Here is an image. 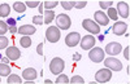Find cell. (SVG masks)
<instances>
[{"instance_id": "cell-20", "label": "cell", "mask_w": 130, "mask_h": 84, "mask_svg": "<svg viewBox=\"0 0 130 84\" xmlns=\"http://www.w3.org/2000/svg\"><path fill=\"white\" fill-rule=\"evenodd\" d=\"M8 84H22V81H21V78L17 75V74H10L7 79Z\"/></svg>"}, {"instance_id": "cell-5", "label": "cell", "mask_w": 130, "mask_h": 84, "mask_svg": "<svg viewBox=\"0 0 130 84\" xmlns=\"http://www.w3.org/2000/svg\"><path fill=\"white\" fill-rule=\"evenodd\" d=\"M72 25V21L70 17L65 13H61L56 17V27L59 30H68Z\"/></svg>"}, {"instance_id": "cell-22", "label": "cell", "mask_w": 130, "mask_h": 84, "mask_svg": "<svg viewBox=\"0 0 130 84\" xmlns=\"http://www.w3.org/2000/svg\"><path fill=\"white\" fill-rule=\"evenodd\" d=\"M20 44H21V47H22V48L31 47V44H32L31 38L30 36H22V38H21V40H20Z\"/></svg>"}, {"instance_id": "cell-25", "label": "cell", "mask_w": 130, "mask_h": 84, "mask_svg": "<svg viewBox=\"0 0 130 84\" xmlns=\"http://www.w3.org/2000/svg\"><path fill=\"white\" fill-rule=\"evenodd\" d=\"M57 5H59V2H44L43 3V8H46V10H52Z\"/></svg>"}, {"instance_id": "cell-29", "label": "cell", "mask_w": 130, "mask_h": 84, "mask_svg": "<svg viewBox=\"0 0 130 84\" xmlns=\"http://www.w3.org/2000/svg\"><path fill=\"white\" fill-rule=\"evenodd\" d=\"M5 33H8V26L5 21H0V36H4Z\"/></svg>"}, {"instance_id": "cell-21", "label": "cell", "mask_w": 130, "mask_h": 84, "mask_svg": "<svg viewBox=\"0 0 130 84\" xmlns=\"http://www.w3.org/2000/svg\"><path fill=\"white\" fill-rule=\"evenodd\" d=\"M10 67L7 64H0V76H9Z\"/></svg>"}, {"instance_id": "cell-24", "label": "cell", "mask_w": 130, "mask_h": 84, "mask_svg": "<svg viewBox=\"0 0 130 84\" xmlns=\"http://www.w3.org/2000/svg\"><path fill=\"white\" fill-rule=\"evenodd\" d=\"M55 84H69V78L65 74L57 75V79L55 80Z\"/></svg>"}, {"instance_id": "cell-11", "label": "cell", "mask_w": 130, "mask_h": 84, "mask_svg": "<svg viewBox=\"0 0 130 84\" xmlns=\"http://www.w3.org/2000/svg\"><path fill=\"white\" fill-rule=\"evenodd\" d=\"M126 30H127V25L125 22H122V21H117V22H115V25L112 27L113 34L115 35H118V36L124 35L126 33Z\"/></svg>"}, {"instance_id": "cell-6", "label": "cell", "mask_w": 130, "mask_h": 84, "mask_svg": "<svg viewBox=\"0 0 130 84\" xmlns=\"http://www.w3.org/2000/svg\"><path fill=\"white\" fill-rule=\"evenodd\" d=\"M60 36H61V33L56 26H50L46 31V39L50 43H57L60 40Z\"/></svg>"}, {"instance_id": "cell-40", "label": "cell", "mask_w": 130, "mask_h": 84, "mask_svg": "<svg viewBox=\"0 0 130 84\" xmlns=\"http://www.w3.org/2000/svg\"><path fill=\"white\" fill-rule=\"evenodd\" d=\"M39 12H40V14H42V12H43V4L40 3V5H39Z\"/></svg>"}, {"instance_id": "cell-7", "label": "cell", "mask_w": 130, "mask_h": 84, "mask_svg": "<svg viewBox=\"0 0 130 84\" xmlns=\"http://www.w3.org/2000/svg\"><path fill=\"white\" fill-rule=\"evenodd\" d=\"M112 79V71L108 69H100L95 74V80L100 84H105Z\"/></svg>"}, {"instance_id": "cell-33", "label": "cell", "mask_w": 130, "mask_h": 84, "mask_svg": "<svg viewBox=\"0 0 130 84\" xmlns=\"http://www.w3.org/2000/svg\"><path fill=\"white\" fill-rule=\"evenodd\" d=\"M60 4H61V7H62L65 10H70V9L73 8L72 4H70V2H61Z\"/></svg>"}, {"instance_id": "cell-35", "label": "cell", "mask_w": 130, "mask_h": 84, "mask_svg": "<svg viewBox=\"0 0 130 84\" xmlns=\"http://www.w3.org/2000/svg\"><path fill=\"white\" fill-rule=\"evenodd\" d=\"M37 53L40 54V56L43 54V43H39V44H38V47H37Z\"/></svg>"}, {"instance_id": "cell-37", "label": "cell", "mask_w": 130, "mask_h": 84, "mask_svg": "<svg viewBox=\"0 0 130 84\" xmlns=\"http://www.w3.org/2000/svg\"><path fill=\"white\" fill-rule=\"evenodd\" d=\"M81 60V54L79 53H74L73 54V61H79Z\"/></svg>"}, {"instance_id": "cell-17", "label": "cell", "mask_w": 130, "mask_h": 84, "mask_svg": "<svg viewBox=\"0 0 130 84\" xmlns=\"http://www.w3.org/2000/svg\"><path fill=\"white\" fill-rule=\"evenodd\" d=\"M55 19V12L53 10H44V16H43V22L50 25L52 21Z\"/></svg>"}, {"instance_id": "cell-39", "label": "cell", "mask_w": 130, "mask_h": 84, "mask_svg": "<svg viewBox=\"0 0 130 84\" xmlns=\"http://www.w3.org/2000/svg\"><path fill=\"white\" fill-rule=\"evenodd\" d=\"M2 62H3V64H8V62H9V60H8L7 57H4V58H2Z\"/></svg>"}, {"instance_id": "cell-43", "label": "cell", "mask_w": 130, "mask_h": 84, "mask_svg": "<svg viewBox=\"0 0 130 84\" xmlns=\"http://www.w3.org/2000/svg\"><path fill=\"white\" fill-rule=\"evenodd\" d=\"M89 84H96V83H94V81H92V83H89Z\"/></svg>"}, {"instance_id": "cell-23", "label": "cell", "mask_w": 130, "mask_h": 84, "mask_svg": "<svg viewBox=\"0 0 130 84\" xmlns=\"http://www.w3.org/2000/svg\"><path fill=\"white\" fill-rule=\"evenodd\" d=\"M107 17L109 18V19H112V21H117V17H118V14H117V10H116L113 7L108 8V13H107Z\"/></svg>"}, {"instance_id": "cell-26", "label": "cell", "mask_w": 130, "mask_h": 84, "mask_svg": "<svg viewBox=\"0 0 130 84\" xmlns=\"http://www.w3.org/2000/svg\"><path fill=\"white\" fill-rule=\"evenodd\" d=\"M69 81H70V84H83V83H85V81H83V78L79 76V75H74Z\"/></svg>"}, {"instance_id": "cell-3", "label": "cell", "mask_w": 130, "mask_h": 84, "mask_svg": "<svg viewBox=\"0 0 130 84\" xmlns=\"http://www.w3.org/2000/svg\"><path fill=\"white\" fill-rule=\"evenodd\" d=\"M104 50L102 49V48H99V47H94L92 49H90V52H89V58L92 61V62H95V64H100V62H103L104 61Z\"/></svg>"}, {"instance_id": "cell-14", "label": "cell", "mask_w": 130, "mask_h": 84, "mask_svg": "<svg viewBox=\"0 0 130 84\" xmlns=\"http://www.w3.org/2000/svg\"><path fill=\"white\" fill-rule=\"evenodd\" d=\"M117 14L121 16L122 18H127L129 17V4L125 2H118L117 3Z\"/></svg>"}, {"instance_id": "cell-42", "label": "cell", "mask_w": 130, "mask_h": 84, "mask_svg": "<svg viewBox=\"0 0 130 84\" xmlns=\"http://www.w3.org/2000/svg\"><path fill=\"white\" fill-rule=\"evenodd\" d=\"M46 83H47V84H52V81H51V80H48V79H46Z\"/></svg>"}, {"instance_id": "cell-15", "label": "cell", "mask_w": 130, "mask_h": 84, "mask_svg": "<svg viewBox=\"0 0 130 84\" xmlns=\"http://www.w3.org/2000/svg\"><path fill=\"white\" fill-rule=\"evenodd\" d=\"M22 78L27 81H34L37 78H38V74H37V70L32 69V67H27L22 71Z\"/></svg>"}, {"instance_id": "cell-28", "label": "cell", "mask_w": 130, "mask_h": 84, "mask_svg": "<svg viewBox=\"0 0 130 84\" xmlns=\"http://www.w3.org/2000/svg\"><path fill=\"white\" fill-rule=\"evenodd\" d=\"M70 4H72V7L77 8V9H82L87 5V2H70Z\"/></svg>"}, {"instance_id": "cell-38", "label": "cell", "mask_w": 130, "mask_h": 84, "mask_svg": "<svg viewBox=\"0 0 130 84\" xmlns=\"http://www.w3.org/2000/svg\"><path fill=\"white\" fill-rule=\"evenodd\" d=\"M17 30H18V29H17L16 26H14V27H9V31H10V34H16V33H17Z\"/></svg>"}, {"instance_id": "cell-12", "label": "cell", "mask_w": 130, "mask_h": 84, "mask_svg": "<svg viewBox=\"0 0 130 84\" xmlns=\"http://www.w3.org/2000/svg\"><path fill=\"white\" fill-rule=\"evenodd\" d=\"M94 17H95V22L98 25L108 26V23H109V18L107 17V14L103 12V10H98V12H95Z\"/></svg>"}, {"instance_id": "cell-30", "label": "cell", "mask_w": 130, "mask_h": 84, "mask_svg": "<svg viewBox=\"0 0 130 84\" xmlns=\"http://www.w3.org/2000/svg\"><path fill=\"white\" fill-rule=\"evenodd\" d=\"M99 5L102 9H108L113 5V2H111V0H108V2H99Z\"/></svg>"}, {"instance_id": "cell-13", "label": "cell", "mask_w": 130, "mask_h": 84, "mask_svg": "<svg viewBox=\"0 0 130 84\" xmlns=\"http://www.w3.org/2000/svg\"><path fill=\"white\" fill-rule=\"evenodd\" d=\"M5 54H7V58L10 60V61H17L20 57H21V52L17 47H8L7 50H5Z\"/></svg>"}, {"instance_id": "cell-31", "label": "cell", "mask_w": 130, "mask_h": 84, "mask_svg": "<svg viewBox=\"0 0 130 84\" xmlns=\"http://www.w3.org/2000/svg\"><path fill=\"white\" fill-rule=\"evenodd\" d=\"M32 22H34L35 25L44 23V22H43V17H42V16H34V17H32Z\"/></svg>"}, {"instance_id": "cell-1", "label": "cell", "mask_w": 130, "mask_h": 84, "mask_svg": "<svg viewBox=\"0 0 130 84\" xmlns=\"http://www.w3.org/2000/svg\"><path fill=\"white\" fill-rule=\"evenodd\" d=\"M64 69H65V62L60 57L52 58V61L50 62V71L53 75H60Z\"/></svg>"}, {"instance_id": "cell-34", "label": "cell", "mask_w": 130, "mask_h": 84, "mask_svg": "<svg viewBox=\"0 0 130 84\" xmlns=\"http://www.w3.org/2000/svg\"><path fill=\"white\" fill-rule=\"evenodd\" d=\"M5 23H7V26H9V27H14L16 19H14V18H8V19L5 21Z\"/></svg>"}, {"instance_id": "cell-8", "label": "cell", "mask_w": 130, "mask_h": 84, "mask_svg": "<svg viewBox=\"0 0 130 84\" xmlns=\"http://www.w3.org/2000/svg\"><path fill=\"white\" fill-rule=\"evenodd\" d=\"M79 44H81V48L83 50H90L94 48V45L96 44V39L94 38V35H85L81 41H79Z\"/></svg>"}, {"instance_id": "cell-18", "label": "cell", "mask_w": 130, "mask_h": 84, "mask_svg": "<svg viewBox=\"0 0 130 84\" xmlns=\"http://www.w3.org/2000/svg\"><path fill=\"white\" fill-rule=\"evenodd\" d=\"M13 9L16 10L17 13H24L26 10V5L22 2H14L13 3Z\"/></svg>"}, {"instance_id": "cell-2", "label": "cell", "mask_w": 130, "mask_h": 84, "mask_svg": "<svg viewBox=\"0 0 130 84\" xmlns=\"http://www.w3.org/2000/svg\"><path fill=\"white\" fill-rule=\"evenodd\" d=\"M82 27L86 31H89L90 35H98V34H100V26L98 25L96 22H94L92 19H89V18L83 19L82 21Z\"/></svg>"}, {"instance_id": "cell-44", "label": "cell", "mask_w": 130, "mask_h": 84, "mask_svg": "<svg viewBox=\"0 0 130 84\" xmlns=\"http://www.w3.org/2000/svg\"><path fill=\"white\" fill-rule=\"evenodd\" d=\"M2 58H3V57H2V54H0V60H2Z\"/></svg>"}, {"instance_id": "cell-10", "label": "cell", "mask_w": 130, "mask_h": 84, "mask_svg": "<svg viewBox=\"0 0 130 84\" xmlns=\"http://www.w3.org/2000/svg\"><path fill=\"white\" fill-rule=\"evenodd\" d=\"M79 41H81V36H79L78 33H75V31L69 33L67 36H65V43H67V45L70 47V48L75 47V45L79 43Z\"/></svg>"}, {"instance_id": "cell-32", "label": "cell", "mask_w": 130, "mask_h": 84, "mask_svg": "<svg viewBox=\"0 0 130 84\" xmlns=\"http://www.w3.org/2000/svg\"><path fill=\"white\" fill-rule=\"evenodd\" d=\"M25 5L29 7V8H37V7L40 5V2H26Z\"/></svg>"}, {"instance_id": "cell-16", "label": "cell", "mask_w": 130, "mask_h": 84, "mask_svg": "<svg viewBox=\"0 0 130 84\" xmlns=\"http://www.w3.org/2000/svg\"><path fill=\"white\" fill-rule=\"evenodd\" d=\"M17 33L21 34V35H24V36H30L32 34H35L37 30H35V27L32 26V25H24V26L18 27Z\"/></svg>"}, {"instance_id": "cell-27", "label": "cell", "mask_w": 130, "mask_h": 84, "mask_svg": "<svg viewBox=\"0 0 130 84\" xmlns=\"http://www.w3.org/2000/svg\"><path fill=\"white\" fill-rule=\"evenodd\" d=\"M8 43H9L8 38H5V36H0V50L8 48Z\"/></svg>"}, {"instance_id": "cell-4", "label": "cell", "mask_w": 130, "mask_h": 84, "mask_svg": "<svg viewBox=\"0 0 130 84\" xmlns=\"http://www.w3.org/2000/svg\"><path fill=\"white\" fill-rule=\"evenodd\" d=\"M104 66H105V69L111 70V71H120V70H122L121 61L117 60V58H115V57L104 58Z\"/></svg>"}, {"instance_id": "cell-9", "label": "cell", "mask_w": 130, "mask_h": 84, "mask_svg": "<svg viewBox=\"0 0 130 84\" xmlns=\"http://www.w3.org/2000/svg\"><path fill=\"white\" fill-rule=\"evenodd\" d=\"M122 50V47L120 43H117V41H112V43H108L107 47H105V53L109 54L111 57H115L117 54H120Z\"/></svg>"}, {"instance_id": "cell-41", "label": "cell", "mask_w": 130, "mask_h": 84, "mask_svg": "<svg viewBox=\"0 0 130 84\" xmlns=\"http://www.w3.org/2000/svg\"><path fill=\"white\" fill-rule=\"evenodd\" d=\"M25 84H37V83H34V81H26Z\"/></svg>"}, {"instance_id": "cell-19", "label": "cell", "mask_w": 130, "mask_h": 84, "mask_svg": "<svg viewBox=\"0 0 130 84\" xmlns=\"http://www.w3.org/2000/svg\"><path fill=\"white\" fill-rule=\"evenodd\" d=\"M10 13V7L8 4H0V17H8Z\"/></svg>"}, {"instance_id": "cell-36", "label": "cell", "mask_w": 130, "mask_h": 84, "mask_svg": "<svg viewBox=\"0 0 130 84\" xmlns=\"http://www.w3.org/2000/svg\"><path fill=\"white\" fill-rule=\"evenodd\" d=\"M129 50H130V47H126L125 48V50H124V56H125V58L129 61V58H130V56H129Z\"/></svg>"}, {"instance_id": "cell-45", "label": "cell", "mask_w": 130, "mask_h": 84, "mask_svg": "<svg viewBox=\"0 0 130 84\" xmlns=\"http://www.w3.org/2000/svg\"><path fill=\"white\" fill-rule=\"evenodd\" d=\"M0 81H2V79H0Z\"/></svg>"}]
</instances>
